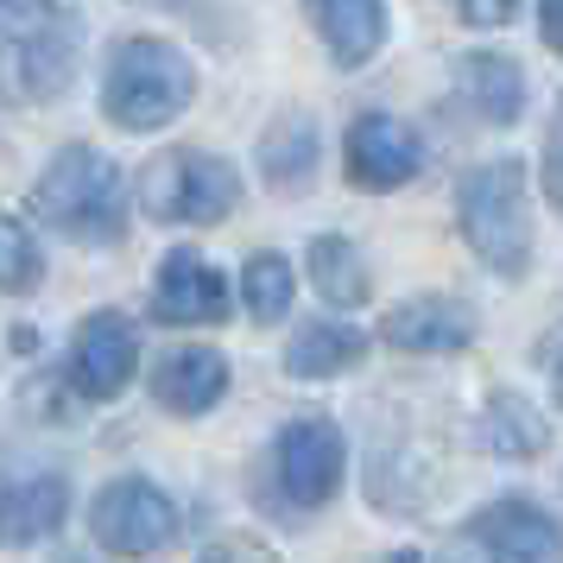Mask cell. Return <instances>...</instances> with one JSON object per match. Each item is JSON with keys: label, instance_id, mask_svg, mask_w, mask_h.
Wrapping results in <instances>:
<instances>
[{"label": "cell", "instance_id": "20", "mask_svg": "<svg viewBox=\"0 0 563 563\" xmlns=\"http://www.w3.org/2000/svg\"><path fill=\"white\" fill-rule=\"evenodd\" d=\"M310 279L330 305H367V266H361L355 241L349 234H317L310 241Z\"/></svg>", "mask_w": 563, "mask_h": 563}, {"label": "cell", "instance_id": "6", "mask_svg": "<svg viewBox=\"0 0 563 563\" xmlns=\"http://www.w3.org/2000/svg\"><path fill=\"white\" fill-rule=\"evenodd\" d=\"M89 526H96V544L114 551V558H153L178 538V507L146 475H121V482H108L96 494Z\"/></svg>", "mask_w": 563, "mask_h": 563}, {"label": "cell", "instance_id": "4", "mask_svg": "<svg viewBox=\"0 0 563 563\" xmlns=\"http://www.w3.org/2000/svg\"><path fill=\"white\" fill-rule=\"evenodd\" d=\"M140 197H146V216H158V222L216 229V222L241 203V172H234L229 158L184 146V153H165L153 172H146Z\"/></svg>", "mask_w": 563, "mask_h": 563}, {"label": "cell", "instance_id": "3", "mask_svg": "<svg viewBox=\"0 0 563 563\" xmlns=\"http://www.w3.org/2000/svg\"><path fill=\"white\" fill-rule=\"evenodd\" d=\"M462 234L482 254L487 273L526 279V266H532V209H526V165L519 158H494V165L462 178Z\"/></svg>", "mask_w": 563, "mask_h": 563}, {"label": "cell", "instance_id": "7", "mask_svg": "<svg viewBox=\"0 0 563 563\" xmlns=\"http://www.w3.org/2000/svg\"><path fill=\"white\" fill-rule=\"evenodd\" d=\"M140 367V335L121 310H96L77 323V342H70V374H77L82 399H121Z\"/></svg>", "mask_w": 563, "mask_h": 563}, {"label": "cell", "instance_id": "5", "mask_svg": "<svg viewBox=\"0 0 563 563\" xmlns=\"http://www.w3.org/2000/svg\"><path fill=\"white\" fill-rule=\"evenodd\" d=\"M0 26L20 32L7 45V70H13V89L45 102V96H64V82L77 70V20L70 13H52V7H0Z\"/></svg>", "mask_w": 563, "mask_h": 563}, {"label": "cell", "instance_id": "15", "mask_svg": "<svg viewBox=\"0 0 563 563\" xmlns=\"http://www.w3.org/2000/svg\"><path fill=\"white\" fill-rule=\"evenodd\" d=\"M260 178L273 184L279 197L310 190V178H317V121L310 114L285 108L279 121L260 133Z\"/></svg>", "mask_w": 563, "mask_h": 563}, {"label": "cell", "instance_id": "13", "mask_svg": "<svg viewBox=\"0 0 563 563\" xmlns=\"http://www.w3.org/2000/svg\"><path fill=\"white\" fill-rule=\"evenodd\" d=\"M70 512V487L64 475H26V482L0 487V544H38L45 532L64 526Z\"/></svg>", "mask_w": 563, "mask_h": 563}, {"label": "cell", "instance_id": "29", "mask_svg": "<svg viewBox=\"0 0 563 563\" xmlns=\"http://www.w3.org/2000/svg\"><path fill=\"white\" fill-rule=\"evenodd\" d=\"M57 563H89V558H57Z\"/></svg>", "mask_w": 563, "mask_h": 563}, {"label": "cell", "instance_id": "18", "mask_svg": "<svg viewBox=\"0 0 563 563\" xmlns=\"http://www.w3.org/2000/svg\"><path fill=\"white\" fill-rule=\"evenodd\" d=\"M317 32L330 38L335 64H367V57L380 52L386 38V7H374V0H323L317 7Z\"/></svg>", "mask_w": 563, "mask_h": 563}, {"label": "cell", "instance_id": "14", "mask_svg": "<svg viewBox=\"0 0 563 563\" xmlns=\"http://www.w3.org/2000/svg\"><path fill=\"white\" fill-rule=\"evenodd\" d=\"M153 393L158 406L172 411H209L222 393H229V361L216 355V349H172V355L153 367Z\"/></svg>", "mask_w": 563, "mask_h": 563}, {"label": "cell", "instance_id": "26", "mask_svg": "<svg viewBox=\"0 0 563 563\" xmlns=\"http://www.w3.org/2000/svg\"><path fill=\"white\" fill-rule=\"evenodd\" d=\"M462 20H468V26H507L512 7L507 0H500V7H462Z\"/></svg>", "mask_w": 563, "mask_h": 563}, {"label": "cell", "instance_id": "28", "mask_svg": "<svg viewBox=\"0 0 563 563\" xmlns=\"http://www.w3.org/2000/svg\"><path fill=\"white\" fill-rule=\"evenodd\" d=\"M551 386H558V406H563V361H558V380H551Z\"/></svg>", "mask_w": 563, "mask_h": 563}, {"label": "cell", "instance_id": "17", "mask_svg": "<svg viewBox=\"0 0 563 563\" xmlns=\"http://www.w3.org/2000/svg\"><path fill=\"white\" fill-rule=\"evenodd\" d=\"M361 355H367V335L355 323H305L285 349V374L291 380H330V374H349Z\"/></svg>", "mask_w": 563, "mask_h": 563}, {"label": "cell", "instance_id": "23", "mask_svg": "<svg viewBox=\"0 0 563 563\" xmlns=\"http://www.w3.org/2000/svg\"><path fill=\"white\" fill-rule=\"evenodd\" d=\"M544 190L563 209V108H558V128H551V146H544Z\"/></svg>", "mask_w": 563, "mask_h": 563}, {"label": "cell", "instance_id": "11", "mask_svg": "<svg viewBox=\"0 0 563 563\" xmlns=\"http://www.w3.org/2000/svg\"><path fill=\"white\" fill-rule=\"evenodd\" d=\"M380 342H393L399 355H456L475 342V310L456 298H411L380 317Z\"/></svg>", "mask_w": 563, "mask_h": 563}, {"label": "cell", "instance_id": "12", "mask_svg": "<svg viewBox=\"0 0 563 563\" xmlns=\"http://www.w3.org/2000/svg\"><path fill=\"white\" fill-rule=\"evenodd\" d=\"M153 317L158 323H222L229 317V285H222V273L209 260L178 247V254H165V266H158Z\"/></svg>", "mask_w": 563, "mask_h": 563}, {"label": "cell", "instance_id": "24", "mask_svg": "<svg viewBox=\"0 0 563 563\" xmlns=\"http://www.w3.org/2000/svg\"><path fill=\"white\" fill-rule=\"evenodd\" d=\"M437 563H494V551H487L482 538H475L468 526H462V538H450V551H443Z\"/></svg>", "mask_w": 563, "mask_h": 563}, {"label": "cell", "instance_id": "16", "mask_svg": "<svg viewBox=\"0 0 563 563\" xmlns=\"http://www.w3.org/2000/svg\"><path fill=\"white\" fill-rule=\"evenodd\" d=\"M462 96L475 102L482 121L512 128V121L526 114V70L500 52H475V57H462Z\"/></svg>", "mask_w": 563, "mask_h": 563}, {"label": "cell", "instance_id": "30", "mask_svg": "<svg viewBox=\"0 0 563 563\" xmlns=\"http://www.w3.org/2000/svg\"><path fill=\"white\" fill-rule=\"evenodd\" d=\"M197 563H229V558H197Z\"/></svg>", "mask_w": 563, "mask_h": 563}, {"label": "cell", "instance_id": "8", "mask_svg": "<svg viewBox=\"0 0 563 563\" xmlns=\"http://www.w3.org/2000/svg\"><path fill=\"white\" fill-rule=\"evenodd\" d=\"M342 431L330 418H291L279 431V482L298 507H323L342 487Z\"/></svg>", "mask_w": 563, "mask_h": 563}, {"label": "cell", "instance_id": "19", "mask_svg": "<svg viewBox=\"0 0 563 563\" xmlns=\"http://www.w3.org/2000/svg\"><path fill=\"white\" fill-rule=\"evenodd\" d=\"M482 443L500 450V456H512V462H526L551 443V424H544L519 393H500V399H487V411H482Z\"/></svg>", "mask_w": 563, "mask_h": 563}, {"label": "cell", "instance_id": "25", "mask_svg": "<svg viewBox=\"0 0 563 563\" xmlns=\"http://www.w3.org/2000/svg\"><path fill=\"white\" fill-rule=\"evenodd\" d=\"M538 32H544V45H551V52H563V0H551V7L538 13Z\"/></svg>", "mask_w": 563, "mask_h": 563}, {"label": "cell", "instance_id": "1", "mask_svg": "<svg viewBox=\"0 0 563 563\" xmlns=\"http://www.w3.org/2000/svg\"><path fill=\"white\" fill-rule=\"evenodd\" d=\"M190 96H197V70H190V57L178 45H165V38H121L114 45L102 102H108V121L121 133L172 128L190 108Z\"/></svg>", "mask_w": 563, "mask_h": 563}, {"label": "cell", "instance_id": "22", "mask_svg": "<svg viewBox=\"0 0 563 563\" xmlns=\"http://www.w3.org/2000/svg\"><path fill=\"white\" fill-rule=\"evenodd\" d=\"M38 273H45V254H38L32 229L13 222V216H0V291H32Z\"/></svg>", "mask_w": 563, "mask_h": 563}, {"label": "cell", "instance_id": "9", "mask_svg": "<svg viewBox=\"0 0 563 563\" xmlns=\"http://www.w3.org/2000/svg\"><path fill=\"white\" fill-rule=\"evenodd\" d=\"M418 165H424V146H418V133L406 121L361 114L355 128H349V178L361 190H399V184L418 178Z\"/></svg>", "mask_w": 563, "mask_h": 563}, {"label": "cell", "instance_id": "21", "mask_svg": "<svg viewBox=\"0 0 563 563\" xmlns=\"http://www.w3.org/2000/svg\"><path fill=\"white\" fill-rule=\"evenodd\" d=\"M291 260L285 254H254L247 260V273H241V298L254 310V323H279L285 305H291Z\"/></svg>", "mask_w": 563, "mask_h": 563}, {"label": "cell", "instance_id": "27", "mask_svg": "<svg viewBox=\"0 0 563 563\" xmlns=\"http://www.w3.org/2000/svg\"><path fill=\"white\" fill-rule=\"evenodd\" d=\"M386 563H418V551H393V558H386Z\"/></svg>", "mask_w": 563, "mask_h": 563}, {"label": "cell", "instance_id": "10", "mask_svg": "<svg viewBox=\"0 0 563 563\" xmlns=\"http://www.w3.org/2000/svg\"><path fill=\"white\" fill-rule=\"evenodd\" d=\"M468 532L494 551V563H563V526L532 500H494L468 519Z\"/></svg>", "mask_w": 563, "mask_h": 563}, {"label": "cell", "instance_id": "2", "mask_svg": "<svg viewBox=\"0 0 563 563\" xmlns=\"http://www.w3.org/2000/svg\"><path fill=\"white\" fill-rule=\"evenodd\" d=\"M32 209L70 241H121L128 229V184L121 165L96 146H64L45 165V178L32 190Z\"/></svg>", "mask_w": 563, "mask_h": 563}]
</instances>
